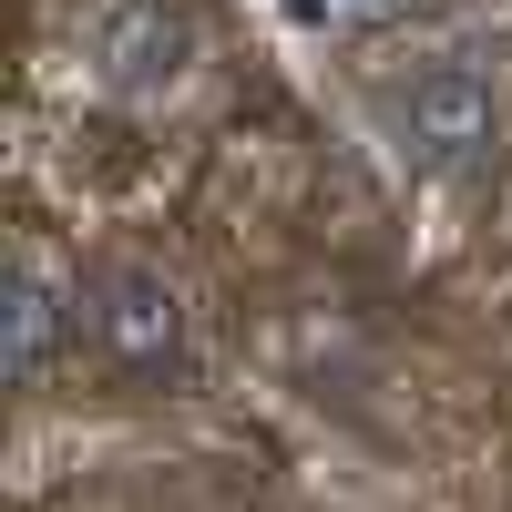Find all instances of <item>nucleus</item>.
Instances as JSON below:
<instances>
[{"label": "nucleus", "instance_id": "nucleus-1", "mask_svg": "<svg viewBox=\"0 0 512 512\" xmlns=\"http://www.w3.org/2000/svg\"><path fill=\"white\" fill-rule=\"evenodd\" d=\"M82 338H93V359L123 379V390H175L195 369L185 277H164L154 256H103V267L82 277Z\"/></svg>", "mask_w": 512, "mask_h": 512}, {"label": "nucleus", "instance_id": "nucleus-2", "mask_svg": "<svg viewBox=\"0 0 512 512\" xmlns=\"http://www.w3.org/2000/svg\"><path fill=\"white\" fill-rule=\"evenodd\" d=\"M390 144L410 175H431V185H482L492 164H502V82L482 62H420L400 93H390Z\"/></svg>", "mask_w": 512, "mask_h": 512}, {"label": "nucleus", "instance_id": "nucleus-3", "mask_svg": "<svg viewBox=\"0 0 512 512\" xmlns=\"http://www.w3.org/2000/svg\"><path fill=\"white\" fill-rule=\"evenodd\" d=\"M93 72L123 103L175 93V82L195 72V11L185 0H113V11L93 21Z\"/></svg>", "mask_w": 512, "mask_h": 512}, {"label": "nucleus", "instance_id": "nucleus-4", "mask_svg": "<svg viewBox=\"0 0 512 512\" xmlns=\"http://www.w3.org/2000/svg\"><path fill=\"white\" fill-rule=\"evenodd\" d=\"M62 328H82V287H62L41 256H21V267H11V379H21V390L52 379Z\"/></svg>", "mask_w": 512, "mask_h": 512}, {"label": "nucleus", "instance_id": "nucleus-5", "mask_svg": "<svg viewBox=\"0 0 512 512\" xmlns=\"http://www.w3.org/2000/svg\"><path fill=\"white\" fill-rule=\"evenodd\" d=\"M349 11H410V0H349Z\"/></svg>", "mask_w": 512, "mask_h": 512}]
</instances>
